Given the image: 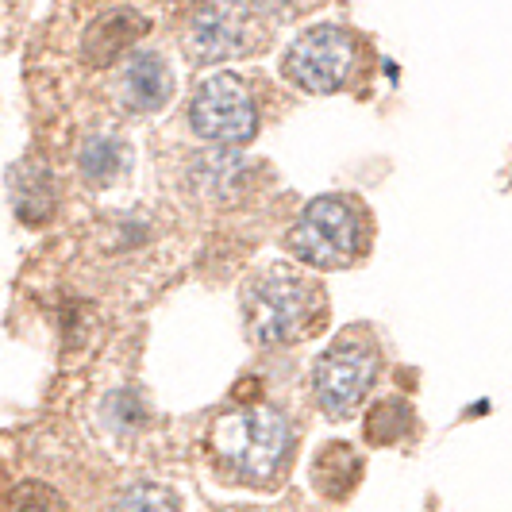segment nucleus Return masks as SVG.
I'll list each match as a JSON object with an SVG mask.
<instances>
[{
    "mask_svg": "<svg viewBox=\"0 0 512 512\" xmlns=\"http://www.w3.org/2000/svg\"><path fill=\"white\" fill-rule=\"evenodd\" d=\"M189 124L212 143H247L258 131V104L239 77H208L189 104Z\"/></svg>",
    "mask_w": 512,
    "mask_h": 512,
    "instance_id": "423d86ee",
    "label": "nucleus"
},
{
    "mask_svg": "<svg viewBox=\"0 0 512 512\" xmlns=\"http://www.w3.org/2000/svg\"><path fill=\"white\" fill-rule=\"evenodd\" d=\"M212 455L247 482H270L289 455V424L270 405H251L212 424Z\"/></svg>",
    "mask_w": 512,
    "mask_h": 512,
    "instance_id": "f03ea898",
    "label": "nucleus"
},
{
    "mask_svg": "<svg viewBox=\"0 0 512 512\" xmlns=\"http://www.w3.org/2000/svg\"><path fill=\"white\" fill-rule=\"evenodd\" d=\"M143 35H147V20L135 8H112L89 24L85 39H81V54L93 66H108V62L124 58Z\"/></svg>",
    "mask_w": 512,
    "mask_h": 512,
    "instance_id": "6e6552de",
    "label": "nucleus"
},
{
    "mask_svg": "<svg viewBox=\"0 0 512 512\" xmlns=\"http://www.w3.org/2000/svg\"><path fill=\"white\" fill-rule=\"evenodd\" d=\"M258 43H262V31L255 24V12L243 0H208L193 12L185 31V51L197 62L239 58L255 51Z\"/></svg>",
    "mask_w": 512,
    "mask_h": 512,
    "instance_id": "0eeeda50",
    "label": "nucleus"
},
{
    "mask_svg": "<svg viewBox=\"0 0 512 512\" xmlns=\"http://www.w3.org/2000/svg\"><path fill=\"white\" fill-rule=\"evenodd\" d=\"M378 374H382V355L370 339H362V335L335 339L332 347L316 359V370H312V389H316L320 409L335 420L351 416L370 397Z\"/></svg>",
    "mask_w": 512,
    "mask_h": 512,
    "instance_id": "20e7f679",
    "label": "nucleus"
},
{
    "mask_svg": "<svg viewBox=\"0 0 512 512\" xmlns=\"http://www.w3.org/2000/svg\"><path fill=\"white\" fill-rule=\"evenodd\" d=\"M124 97L135 112H151L170 97V70L154 54H135L124 70Z\"/></svg>",
    "mask_w": 512,
    "mask_h": 512,
    "instance_id": "1a4fd4ad",
    "label": "nucleus"
},
{
    "mask_svg": "<svg viewBox=\"0 0 512 512\" xmlns=\"http://www.w3.org/2000/svg\"><path fill=\"white\" fill-rule=\"evenodd\" d=\"M412 409L401 401V397H385L382 405H374L370 412V420H366V439L370 443H397V439H405L412 432Z\"/></svg>",
    "mask_w": 512,
    "mask_h": 512,
    "instance_id": "f8f14e48",
    "label": "nucleus"
},
{
    "mask_svg": "<svg viewBox=\"0 0 512 512\" xmlns=\"http://www.w3.org/2000/svg\"><path fill=\"white\" fill-rule=\"evenodd\" d=\"M112 512H178V497L162 486H131L120 493Z\"/></svg>",
    "mask_w": 512,
    "mask_h": 512,
    "instance_id": "4468645a",
    "label": "nucleus"
},
{
    "mask_svg": "<svg viewBox=\"0 0 512 512\" xmlns=\"http://www.w3.org/2000/svg\"><path fill=\"white\" fill-rule=\"evenodd\" d=\"M12 512H66V501L43 482H24L12 493Z\"/></svg>",
    "mask_w": 512,
    "mask_h": 512,
    "instance_id": "2eb2a0df",
    "label": "nucleus"
},
{
    "mask_svg": "<svg viewBox=\"0 0 512 512\" xmlns=\"http://www.w3.org/2000/svg\"><path fill=\"white\" fill-rule=\"evenodd\" d=\"M359 62L355 39L335 24L301 31L282 58V74L305 93H339Z\"/></svg>",
    "mask_w": 512,
    "mask_h": 512,
    "instance_id": "39448f33",
    "label": "nucleus"
},
{
    "mask_svg": "<svg viewBox=\"0 0 512 512\" xmlns=\"http://www.w3.org/2000/svg\"><path fill=\"white\" fill-rule=\"evenodd\" d=\"M362 462L359 455L347 447V443H332L316 455V466H312V478H316V489L328 493V497H347L351 486L359 482Z\"/></svg>",
    "mask_w": 512,
    "mask_h": 512,
    "instance_id": "9d476101",
    "label": "nucleus"
},
{
    "mask_svg": "<svg viewBox=\"0 0 512 512\" xmlns=\"http://www.w3.org/2000/svg\"><path fill=\"white\" fill-rule=\"evenodd\" d=\"M124 166V147L116 139H93L81 151V174L89 181H112Z\"/></svg>",
    "mask_w": 512,
    "mask_h": 512,
    "instance_id": "ddd939ff",
    "label": "nucleus"
},
{
    "mask_svg": "<svg viewBox=\"0 0 512 512\" xmlns=\"http://www.w3.org/2000/svg\"><path fill=\"white\" fill-rule=\"evenodd\" d=\"M285 0H251V8H282Z\"/></svg>",
    "mask_w": 512,
    "mask_h": 512,
    "instance_id": "dca6fc26",
    "label": "nucleus"
},
{
    "mask_svg": "<svg viewBox=\"0 0 512 512\" xmlns=\"http://www.w3.org/2000/svg\"><path fill=\"white\" fill-rule=\"evenodd\" d=\"M366 239H370V224L362 205L332 193V197H316L301 212L285 243L312 270H339L366 251Z\"/></svg>",
    "mask_w": 512,
    "mask_h": 512,
    "instance_id": "7ed1b4c3",
    "label": "nucleus"
},
{
    "mask_svg": "<svg viewBox=\"0 0 512 512\" xmlns=\"http://www.w3.org/2000/svg\"><path fill=\"white\" fill-rule=\"evenodd\" d=\"M243 312H247V332L258 347H282L312 332V324L324 316V297L305 278L270 270L247 285Z\"/></svg>",
    "mask_w": 512,
    "mask_h": 512,
    "instance_id": "f257e3e1",
    "label": "nucleus"
},
{
    "mask_svg": "<svg viewBox=\"0 0 512 512\" xmlns=\"http://www.w3.org/2000/svg\"><path fill=\"white\" fill-rule=\"evenodd\" d=\"M54 208L51 174L39 166H20L16 170V212L27 224H43Z\"/></svg>",
    "mask_w": 512,
    "mask_h": 512,
    "instance_id": "9b49d317",
    "label": "nucleus"
}]
</instances>
